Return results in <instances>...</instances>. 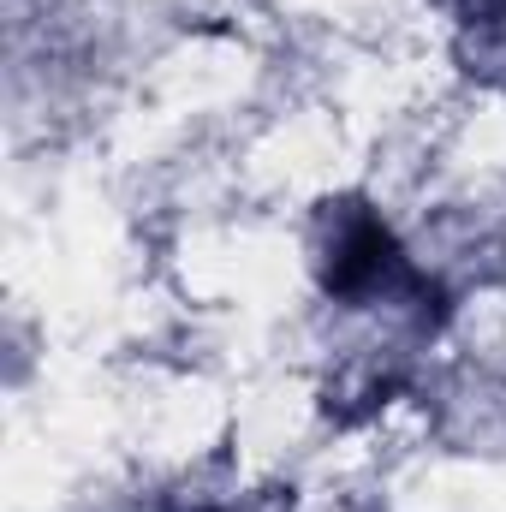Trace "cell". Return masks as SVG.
<instances>
[{
  "label": "cell",
  "instance_id": "obj_1",
  "mask_svg": "<svg viewBox=\"0 0 506 512\" xmlns=\"http://www.w3.org/2000/svg\"><path fill=\"white\" fill-rule=\"evenodd\" d=\"M322 286L334 298H370V292H417V298H429V280L405 262V251L393 245V233L370 209H352L340 221V239H334L328 268H322Z\"/></svg>",
  "mask_w": 506,
  "mask_h": 512
}]
</instances>
